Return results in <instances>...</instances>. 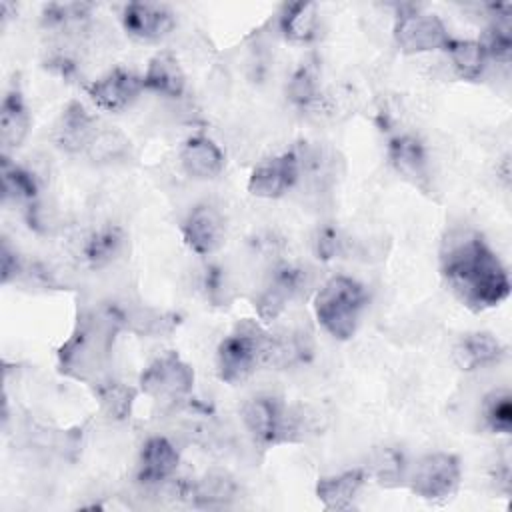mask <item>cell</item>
Wrapping results in <instances>:
<instances>
[{
  "instance_id": "cell-27",
  "label": "cell",
  "mask_w": 512,
  "mask_h": 512,
  "mask_svg": "<svg viewBox=\"0 0 512 512\" xmlns=\"http://www.w3.org/2000/svg\"><path fill=\"white\" fill-rule=\"evenodd\" d=\"M482 418L490 432L510 434L512 430V396L508 390H492L482 404Z\"/></svg>"
},
{
  "instance_id": "cell-19",
  "label": "cell",
  "mask_w": 512,
  "mask_h": 512,
  "mask_svg": "<svg viewBox=\"0 0 512 512\" xmlns=\"http://www.w3.org/2000/svg\"><path fill=\"white\" fill-rule=\"evenodd\" d=\"M30 130V112L18 86L10 88L0 106V142L4 154L18 148Z\"/></svg>"
},
{
  "instance_id": "cell-11",
  "label": "cell",
  "mask_w": 512,
  "mask_h": 512,
  "mask_svg": "<svg viewBox=\"0 0 512 512\" xmlns=\"http://www.w3.org/2000/svg\"><path fill=\"white\" fill-rule=\"evenodd\" d=\"M122 26L126 34L136 40L156 42L172 32L176 18L164 4L130 2L122 10Z\"/></svg>"
},
{
  "instance_id": "cell-23",
  "label": "cell",
  "mask_w": 512,
  "mask_h": 512,
  "mask_svg": "<svg viewBox=\"0 0 512 512\" xmlns=\"http://www.w3.org/2000/svg\"><path fill=\"white\" fill-rule=\"evenodd\" d=\"M280 30L292 42H308L318 32V8L314 2L286 4L280 16Z\"/></svg>"
},
{
  "instance_id": "cell-18",
  "label": "cell",
  "mask_w": 512,
  "mask_h": 512,
  "mask_svg": "<svg viewBox=\"0 0 512 512\" xmlns=\"http://www.w3.org/2000/svg\"><path fill=\"white\" fill-rule=\"evenodd\" d=\"M452 356L460 370L472 372L498 364L504 358V346L488 332H472L458 340Z\"/></svg>"
},
{
  "instance_id": "cell-21",
  "label": "cell",
  "mask_w": 512,
  "mask_h": 512,
  "mask_svg": "<svg viewBox=\"0 0 512 512\" xmlns=\"http://www.w3.org/2000/svg\"><path fill=\"white\" fill-rule=\"evenodd\" d=\"M300 282H302V274L296 268H280L274 276L272 282L262 290L256 308L262 320H274L284 306L292 300V296L300 290Z\"/></svg>"
},
{
  "instance_id": "cell-20",
  "label": "cell",
  "mask_w": 512,
  "mask_h": 512,
  "mask_svg": "<svg viewBox=\"0 0 512 512\" xmlns=\"http://www.w3.org/2000/svg\"><path fill=\"white\" fill-rule=\"evenodd\" d=\"M366 472L362 468L344 470L334 476H324L316 484V496L328 510H346L358 496Z\"/></svg>"
},
{
  "instance_id": "cell-16",
  "label": "cell",
  "mask_w": 512,
  "mask_h": 512,
  "mask_svg": "<svg viewBox=\"0 0 512 512\" xmlns=\"http://www.w3.org/2000/svg\"><path fill=\"white\" fill-rule=\"evenodd\" d=\"M388 158L394 170L412 184L426 186L428 182V156L416 136L402 134L390 140Z\"/></svg>"
},
{
  "instance_id": "cell-25",
  "label": "cell",
  "mask_w": 512,
  "mask_h": 512,
  "mask_svg": "<svg viewBox=\"0 0 512 512\" xmlns=\"http://www.w3.org/2000/svg\"><path fill=\"white\" fill-rule=\"evenodd\" d=\"M2 192L4 198L28 202H32L38 194V182L34 174L18 164H12L6 154H2Z\"/></svg>"
},
{
  "instance_id": "cell-13",
  "label": "cell",
  "mask_w": 512,
  "mask_h": 512,
  "mask_svg": "<svg viewBox=\"0 0 512 512\" xmlns=\"http://www.w3.org/2000/svg\"><path fill=\"white\" fill-rule=\"evenodd\" d=\"M178 462L180 456L174 444L164 436H152L140 448L138 480L146 486H158L174 476Z\"/></svg>"
},
{
  "instance_id": "cell-9",
  "label": "cell",
  "mask_w": 512,
  "mask_h": 512,
  "mask_svg": "<svg viewBox=\"0 0 512 512\" xmlns=\"http://www.w3.org/2000/svg\"><path fill=\"white\" fill-rule=\"evenodd\" d=\"M300 172V160L294 150L282 152L278 156H272L264 162H260L250 178H248V190L252 196L258 198H278L286 190L294 186Z\"/></svg>"
},
{
  "instance_id": "cell-24",
  "label": "cell",
  "mask_w": 512,
  "mask_h": 512,
  "mask_svg": "<svg viewBox=\"0 0 512 512\" xmlns=\"http://www.w3.org/2000/svg\"><path fill=\"white\" fill-rule=\"evenodd\" d=\"M456 74L462 80H478L486 68L488 56L478 40H456L452 38L444 48Z\"/></svg>"
},
{
  "instance_id": "cell-29",
  "label": "cell",
  "mask_w": 512,
  "mask_h": 512,
  "mask_svg": "<svg viewBox=\"0 0 512 512\" xmlns=\"http://www.w3.org/2000/svg\"><path fill=\"white\" fill-rule=\"evenodd\" d=\"M316 92H318L316 76L310 68H300L288 84V96L300 106H308L310 102H314Z\"/></svg>"
},
{
  "instance_id": "cell-7",
  "label": "cell",
  "mask_w": 512,
  "mask_h": 512,
  "mask_svg": "<svg viewBox=\"0 0 512 512\" xmlns=\"http://www.w3.org/2000/svg\"><path fill=\"white\" fill-rule=\"evenodd\" d=\"M138 384L154 400L176 402L192 392L194 370L176 352H166L144 368Z\"/></svg>"
},
{
  "instance_id": "cell-22",
  "label": "cell",
  "mask_w": 512,
  "mask_h": 512,
  "mask_svg": "<svg viewBox=\"0 0 512 512\" xmlns=\"http://www.w3.org/2000/svg\"><path fill=\"white\" fill-rule=\"evenodd\" d=\"M236 482L230 474L214 470L204 474L198 482L182 486V496H190L198 506H224L236 496Z\"/></svg>"
},
{
  "instance_id": "cell-12",
  "label": "cell",
  "mask_w": 512,
  "mask_h": 512,
  "mask_svg": "<svg viewBox=\"0 0 512 512\" xmlns=\"http://www.w3.org/2000/svg\"><path fill=\"white\" fill-rule=\"evenodd\" d=\"M142 88L144 84L140 76L124 68H114L106 72L102 78L94 80L86 88V92L98 108L108 112H120L138 98Z\"/></svg>"
},
{
  "instance_id": "cell-15",
  "label": "cell",
  "mask_w": 512,
  "mask_h": 512,
  "mask_svg": "<svg viewBox=\"0 0 512 512\" xmlns=\"http://www.w3.org/2000/svg\"><path fill=\"white\" fill-rule=\"evenodd\" d=\"M180 164L188 176L198 180H210L222 172L224 154L212 138L198 134L182 144Z\"/></svg>"
},
{
  "instance_id": "cell-30",
  "label": "cell",
  "mask_w": 512,
  "mask_h": 512,
  "mask_svg": "<svg viewBox=\"0 0 512 512\" xmlns=\"http://www.w3.org/2000/svg\"><path fill=\"white\" fill-rule=\"evenodd\" d=\"M376 472L382 484L386 480H396L398 474L402 476V456L394 450H384L376 460Z\"/></svg>"
},
{
  "instance_id": "cell-31",
  "label": "cell",
  "mask_w": 512,
  "mask_h": 512,
  "mask_svg": "<svg viewBox=\"0 0 512 512\" xmlns=\"http://www.w3.org/2000/svg\"><path fill=\"white\" fill-rule=\"evenodd\" d=\"M20 272V262L16 258V252H12V248L8 246V242L2 244V282H10L12 278H16Z\"/></svg>"
},
{
  "instance_id": "cell-17",
  "label": "cell",
  "mask_w": 512,
  "mask_h": 512,
  "mask_svg": "<svg viewBox=\"0 0 512 512\" xmlns=\"http://www.w3.org/2000/svg\"><path fill=\"white\" fill-rule=\"evenodd\" d=\"M142 84L146 90H152L156 94L180 98L186 88V74L178 58L172 52L162 50L150 58L142 76Z\"/></svg>"
},
{
  "instance_id": "cell-26",
  "label": "cell",
  "mask_w": 512,
  "mask_h": 512,
  "mask_svg": "<svg viewBox=\"0 0 512 512\" xmlns=\"http://www.w3.org/2000/svg\"><path fill=\"white\" fill-rule=\"evenodd\" d=\"M122 248V232L114 226L96 230L84 244V258L92 268L106 266Z\"/></svg>"
},
{
  "instance_id": "cell-8",
  "label": "cell",
  "mask_w": 512,
  "mask_h": 512,
  "mask_svg": "<svg viewBox=\"0 0 512 512\" xmlns=\"http://www.w3.org/2000/svg\"><path fill=\"white\" fill-rule=\"evenodd\" d=\"M394 40L404 54H422L446 48L452 36L436 14L410 8L396 18Z\"/></svg>"
},
{
  "instance_id": "cell-10",
  "label": "cell",
  "mask_w": 512,
  "mask_h": 512,
  "mask_svg": "<svg viewBox=\"0 0 512 512\" xmlns=\"http://www.w3.org/2000/svg\"><path fill=\"white\" fill-rule=\"evenodd\" d=\"M182 236L192 252H196L198 256H208L224 244V218L214 206L198 204L188 212L182 224Z\"/></svg>"
},
{
  "instance_id": "cell-3",
  "label": "cell",
  "mask_w": 512,
  "mask_h": 512,
  "mask_svg": "<svg viewBox=\"0 0 512 512\" xmlns=\"http://www.w3.org/2000/svg\"><path fill=\"white\" fill-rule=\"evenodd\" d=\"M366 288L350 276H332L314 298V314L322 328L336 340L354 336L366 308Z\"/></svg>"
},
{
  "instance_id": "cell-14",
  "label": "cell",
  "mask_w": 512,
  "mask_h": 512,
  "mask_svg": "<svg viewBox=\"0 0 512 512\" xmlns=\"http://www.w3.org/2000/svg\"><path fill=\"white\" fill-rule=\"evenodd\" d=\"M98 136L94 118L86 112V108L78 102H70L56 124L54 140L66 152H82L88 150L94 138Z\"/></svg>"
},
{
  "instance_id": "cell-1",
  "label": "cell",
  "mask_w": 512,
  "mask_h": 512,
  "mask_svg": "<svg viewBox=\"0 0 512 512\" xmlns=\"http://www.w3.org/2000/svg\"><path fill=\"white\" fill-rule=\"evenodd\" d=\"M440 272L452 294L474 312L494 308L510 294L508 270L484 238L470 230L448 234L440 252Z\"/></svg>"
},
{
  "instance_id": "cell-2",
  "label": "cell",
  "mask_w": 512,
  "mask_h": 512,
  "mask_svg": "<svg viewBox=\"0 0 512 512\" xmlns=\"http://www.w3.org/2000/svg\"><path fill=\"white\" fill-rule=\"evenodd\" d=\"M122 320L124 318L112 310L90 312L78 318L76 330L58 352L62 372L78 380H96L106 368L114 334Z\"/></svg>"
},
{
  "instance_id": "cell-5",
  "label": "cell",
  "mask_w": 512,
  "mask_h": 512,
  "mask_svg": "<svg viewBox=\"0 0 512 512\" xmlns=\"http://www.w3.org/2000/svg\"><path fill=\"white\" fill-rule=\"evenodd\" d=\"M242 420L250 436L264 446L294 440L300 428V418L294 416L274 396H254L242 406Z\"/></svg>"
},
{
  "instance_id": "cell-4",
  "label": "cell",
  "mask_w": 512,
  "mask_h": 512,
  "mask_svg": "<svg viewBox=\"0 0 512 512\" xmlns=\"http://www.w3.org/2000/svg\"><path fill=\"white\" fill-rule=\"evenodd\" d=\"M274 338L254 322L238 324L222 338L216 350V370L220 380L238 384L258 366L272 364Z\"/></svg>"
},
{
  "instance_id": "cell-28",
  "label": "cell",
  "mask_w": 512,
  "mask_h": 512,
  "mask_svg": "<svg viewBox=\"0 0 512 512\" xmlns=\"http://www.w3.org/2000/svg\"><path fill=\"white\" fill-rule=\"evenodd\" d=\"M98 400L102 410L114 418V420H124L130 414L132 400H134V390L124 386L122 382L108 380V382H98L96 388Z\"/></svg>"
},
{
  "instance_id": "cell-6",
  "label": "cell",
  "mask_w": 512,
  "mask_h": 512,
  "mask_svg": "<svg viewBox=\"0 0 512 512\" xmlns=\"http://www.w3.org/2000/svg\"><path fill=\"white\" fill-rule=\"evenodd\" d=\"M462 478L460 460L450 452H432L422 456L408 476V484L416 496L428 502L450 500Z\"/></svg>"
}]
</instances>
